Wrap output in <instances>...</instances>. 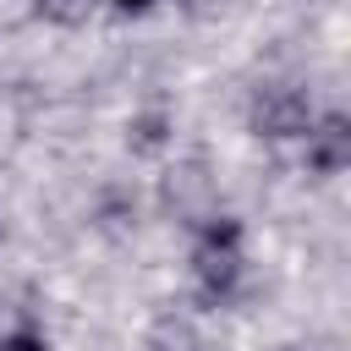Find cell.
<instances>
[{
  "mask_svg": "<svg viewBox=\"0 0 351 351\" xmlns=\"http://www.w3.org/2000/svg\"><path fill=\"white\" fill-rule=\"evenodd\" d=\"M33 5H38L49 22H66V27H71V22H82V16L93 11V0H33Z\"/></svg>",
  "mask_w": 351,
  "mask_h": 351,
  "instance_id": "obj_5",
  "label": "cell"
},
{
  "mask_svg": "<svg viewBox=\"0 0 351 351\" xmlns=\"http://www.w3.org/2000/svg\"><path fill=\"white\" fill-rule=\"evenodd\" d=\"M247 269V247H241V219L236 214H203L197 236H192V280L208 302L236 296Z\"/></svg>",
  "mask_w": 351,
  "mask_h": 351,
  "instance_id": "obj_1",
  "label": "cell"
},
{
  "mask_svg": "<svg viewBox=\"0 0 351 351\" xmlns=\"http://www.w3.org/2000/svg\"><path fill=\"white\" fill-rule=\"evenodd\" d=\"M302 143H307V170L313 176H340L351 165V121L340 110L313 115V126L302 132Z\"/></svg>",
  "mask_w": 351,
  "mask_h": 351,
  "instance_id": "obj_3",
  "label": "cell"
},
{
  "mask_svg": "<svg viewBox=\"0 0 351 351\" xmlns=\"http://www.w3.org/2000/svg\"><path fill=\"white\" fill-rule=\"evenodd\" d=\"M0 351H49V340L33 329H11V335H0Z\"/></svg>",
  "mask_w": 351,
  "mask_h": 351,
  "instance_id": "obj_6",
  "label": "cell"
},
{
  "mask_svg": "<svg viewBox=\"0 0 351 351\" xmlns=\"http://www.w3.org/2000/svg\"><path fill=\"white\" fill-rule=\"evenodd\" d=\"M165 132H170V115H137L132 121V148L154 154V148H165Z\"/></svg>",
  "mask_w": 351,
  "mask_h": 351,
  "instance_id": "obj_4",
  "label": "cell"
},
{
  "mask_svg": "<svg viewBox=\"0 0 351 351\" xmlns=\"http://www.w3.org/2000/svg\"><path fill=\"white\" fill-rule=\"evenodd\" d=\"M247 126H252V137L291 143V137H302V132L313 126V99H307L302 88H291V82H269V88L252 93Z\"/></svg>",
  "mask_w": 351,
  "mask_h": 351,
  "instance_id": "obj_2",
  "label": "cell"
},
{
  "mask_svg": "<svg viewBox=\"0 0 351 351\" xmlns=\"http://www.w3.org/2000/svg\"><path fill=\"white\" fill-rule=\"evenodd\" d=\"M110 5H115V11H148L154 0H110Z\"/></svg>",
  "mask_w": 351,
  "mask_h": 351,
  "instance_id": "obj_7",
  "label": "cell"
}]
</instances>
